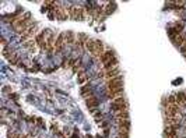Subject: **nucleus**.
Returning a JSON list of instances; mask_svg holds the SVG:
<instances>
[{
	"instance_id": "nucleus-1",
	"label": "nucleus",
	"mask_w": 186,
	"mask_h": 138,
	"mask_svg": "<svg viewBox=\"0 0 186 138\" xmlns=\"http://www.w3.org/2000/svg\"><path fill=\"white\" fill-rule=\"evenodd\" d=\"M118 89H123V77L122 76L106 81V91H118Z\"/></svg>"
},
{
	"instance_id": "nucleus-7",
	"label": "nucleus",
	"mask_w": 186,
	"mask_h": 138,
	"mask_svg": "<svg viewBox=\"0 0 186 138\" xmlns=\"http://www.w3.org/2000/svg\"><path fill=\"white\" fill-rule=\"evenodd\" d=\"M172 42H173V45L175 46H178V47H181L182 45L186 42V35L185 34H179V35H176L175 38H172Z\"/></svg>"
},
{
	"instance_id": "nucleus-16",
	"label": "nucleus",
	"mask_w": 186,
	"mask_h": 138,
	"mask_svg": "<svg viewBox=\"0 0 186 138\" xmlns=\"http://www.w3.org/2000/svg\"><path fill=\"white\" fill-rule=\"evenodd\" d=\"M8 91H11L8 86H4V88H3V92H8Z\"/></svg>"
},
{
	"instance_id": "nucleus-5",
	"label": "nucleus",
	"mask_w": 186,
	"mask_h": 138,
	"mask_svg": "<svg viewBox=\"0 0 186 138\" xmlns=\"http://www.w3.org/2000/svg\"><path fill=\"white\" fill-rule=\"evenodd\" d=\"M102 67H104V70L105 71H108V70H112V68H116V67H119V59L118 57H113V59H111L109 62H106L105 64H102Z\"/></svg>"
},
{
	"instance_id": "nucleus-3",
	"label": "nucleus",
	"mask_w": 186,
	"mask_h": 138,
	"mask_svg": "<svg viewBox=\"0 0 186 138\" xmlns=\"http://www.w3.org/2000/svg\"><path fill=\"white\" fill-rule=\"evenodd\" d=\"M113 57H116L115 50H113V49H111V47L108 46V47H106V50H105V53H104V55L100 57V62L102 63V64H105V63H106V62H109V60H111V59H113Z\"/></svg>"
},
{
	"instance_id": "nucleus-6",
	"label": "nucleus",
	"mask_w": 186,
	"mask_h": 138,
	"mask_svg": "<svg viewBox=\"0 0 186 138\" xmlns=\"http://www.w3.org/2000/svg\"><path fill=\"white\" fill-rule=\"evenodd\" d=\"M65 38H66V45H73V43H76V41H77V35L71 31L65 32Z\"/></svg>"
},
{
	"instance_id": "nucleus-15",
	"label": "nucleus",
	"mask_w": 186,
	"mask_h": 138,
	"mask_svg": "<svg viewBox=\"0 0 186 138\" xmlns=\"http://www.w3.org/2000/svg\"><path fill=\"white\" fill-rule=\"evenodd\" d=\"M10 99H14V101H17V99H18V95H17V94H11V92H10Z\"/></svg>"
},
{
	"instance_id": "nucleus-13",
	"label": "nucleus",
	"mask_w": 186,
	"mask_h": 138,
	"mask_svg": "<svg viewBox=\"0 0 186 138\" xmlns=\"http://www.w3.org/2000/svg\"><path fill=\"white\" fill-rule=\"evenodd\" d=\"M35 123H37L38 126H39V127H44V121H42V119H39V117H37V120H35Z\"/></svg>"
},
{
	"instance_id": "nucleus-8",
	"label": "nucleus",
	"mask_w": 186,
	"mask_h": 138,
	"mask_svg": "<svg viewBox=\"0 0 186 138\" xmlns=\"http://www.w3.org/2000/svg\"><path fill=\"white\" fill-rule=\"evenodd\" d=\"M106 6L108 7H104L105 16H109V14H112L116 10V3H106Z\"/></svg>"
},
{
	"instance_id": "nucleus-12",
	"label": "nucleus",
	"mask_w": 186,
	"mask_h": 138,
	"mask_svg": "<svg viewBox=\"0 0 186 138\" xmlns=\"http://www.w3.org/2000/svg\"><path fill=\"white\" fill-rule=\"evenodd\" d=\"M118 138H129V133H126V131H119Z\"/></svg>"
},
{
	"instance_id": "nucleus-14",
	"label": "nucleus",
	"mask_w": 186,
	"mask_h": 138,
	"mask_svg": "<svg viewBox=\"0 0 186 138\" xmlns=\"http://www.w3.org/2000/svg\"><path fill=\"white\" fill-rule=\"evenodd\" d=\"M179 49H181V52H182V55H186V42L183 45H182L181 47H179Z\"/></svg>"
},
{
	"instance_id": "nucleus-11",
	"label": "nucleus",
	"mask_w": 186,
	"mask_h": 138,
	"mask_svg": "<svg viewBox=\"0 0 186 138\" xmlns=\"http://www.w3.org/2000/svg\"><path fill=\"white\" fill-rule=\"evenodd\" d=\"M88 80H90V77L85 76V74H80V76H79V84H81V85H83V84H85Z\"/></svg>"
},
{
	"instance_id": "nucleus-10",
	"label": "nucleus",
	"mask_w": 186,
	"mask_h": 138,
	"mask_svg": "<svg viewBox=\"0 0 186 138\" xmlns=\"http://www.w3.org/2000/svg\"><path fill=\"white\" fill-rule=\"evenodd\" d=\"M80 92H81V95H83V96H85V98H88L90 95H92V94H91V86H90V85H84V86H81Z\"/></svg>"
},
{
	"instance_id": "nucleus-4",
	"label": "nucleus",
	"mask_w": 186,
	"mask_h": 138,
	"mask_svg": "<svg viewBox=\"0 0 186 138\" xmlns=\"http://www.w3.org/2000/svg\"><path fill=\"white\" fill-rule=\"evenodd\" d=\"M118 77H121V68H119V67L105 71V80H106V81L112 80V78H118Z\"/></svg>"
},
{
	"instance_id": "nucleus-2",
	"label": "nucleus",
	"mask_w": 186,
	"mask_h": 138,
	"mask_svg": "<svg viewBox=\"0 0 186 138\" xmlns=\"http://www.w3.org/2000/svg\"><path fill=\"white\" fill-rule=\"evenodd\" d=\"M85 105L87 107H88V110H94L98 107V105H100V99L97 96H94V95H90L88 98H85Z\"/></svg>"
},
{
	"instance_id": "nucleus-9",
	"label": "nucleus",
	"mask_w": 186,
	"mask_h": 138,
	"mask_svg": "<svg viewBox=\"0 0 186 138\" xmlns=\"http://www.w3.org/2000/svg\"><path fill=\"white\" fill-rule=\"evenodd\" d=\"M172 27L175 28V31L178 32V34H183L185 27H183V22H182V21H176V22H173Z\"/></svg>"
}]
</instances>
